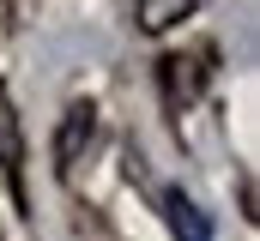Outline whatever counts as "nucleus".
Masks as SVG:
<instances>
[{"label": "nucleus", "mask_w": 260, "mask_h": 241, "mask_svg": "<svg viewBox=\"0 0 260 241\" xmlns=\"http://www.w3.org/2000/svg\"><path fill=\"white\" fill-rule=\"evenodd\" d=\"M0 157H6V169H18V127H12L6 97H0Z\"/></svg>", "instance_id": "obj_4"}, {"label": "nucleus", "mask_w": 260, "mask_h": 241, "mask_svg": "<svg viewBox=\"0 0 260 241\" xmlns=\"http://www.w3.org/2000/svg\"><path fill=\"white\" fill-rule=\"evenodd\" d=\"M164 217H170L176 241H212V217L200 211V205L182 193V187H170V193H164Z\"/></svg>", "instance_id": "obj_1"}, {"label": "nucleus", "mask_w": 260, "mask_h": 241, "mask_svg": "<svg viewBox=\"0 0 260 241\" xmlns=\"http://www.w3.org/2000/svg\"><path fill=\"white\" fill-rule=\"evenodd\" d=\"M91 103L85 109H67V133H61V163H73V151H79V139H91Z\"/></svg>", "instance_id": "obj_3"}, {"label": "nucleus", "mask_w": 260, "mask_h": 241, "mask_svg": "<svg viewBox=\"0 0 260 241\" xmlns=\"http://www.w3.org/2000/svg\"><path fill=\"white\" fill-rule=\"evenodd\" d=\"M200 0H139V24L145 30H164V24H176L182 12H194Z\"/></svg>", "instance_id": "obj_2"}]
</instances>
